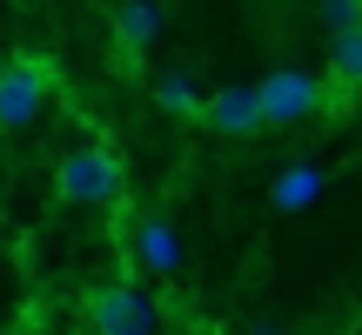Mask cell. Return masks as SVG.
<instances>
[{
	"label": "cell",
	"mask_w": 362,
	"mask_h": 335,
	"mask_svg": "<svg viewBox=\"0 0 362 335\" xmlns=\"http://www.w3.org/2000/svg\"><path fill=\"white\" fill-rule=\"evenodd\" d=\"M54 188H61V201H74V208H121L128 201V168H121L115 148L88 141V148H74V155L61 161Z\"/></svg>",
	"instance_id": "1"
},
{
	"label": "cell",
	"mask_w": 362,
	"mask_h": 335,
	"mask_svg": "<svg viewBox=\"0 0 362 335\" xmlns=\"http://www.w3.org/2000/svg\"><path fill=\"white\" fill-rule=\"evenodd\" d=\"M81 322L94 335H155L161 329V302L141 282H107V288H94L81 302Z\"/></svg>",
	"instance_id": "2"
},
{
	"label": "cell",
	"mask_w": 362,
	"mask_h": 335,
	"mask_svg": "<svg viewBox=\"0 0 362 335\" xmlns=\"http://www.w3.org/2000/svg\"><path fill=\"white\" fill-rule=\"evenodd\" d=\"M255 101H262V128H296V121H315L329 107V88L309 67H275L255 81Z\"/></svg>",
	"instance_id": "3"
},
{
	"label": "cell",
	"mask_w": 362,
	"mask_h": 335,
	"mask_svg": "<svg viewBox=\"0 0 362 335\" xmlns=\"http://www.w3.org/2000/svg\"><path fill=\"white\" fill-rule=\"evenodd\" d=\"M54 94V67H40L34 54H13L0 67V128H27Z\"/></svg>",
	"instance_id": "4"
},
{
	"label": "cell",
	"mask_w": 362,
	"mask_h": 335,
	"mask_svg": "<svg viewBox=\"0 0 362 335\" xmlns=\"http://www.w3.org/2000/svg\"><path fill=\"white\" fill-rule=\"evenodd\" d=\"M128 261H134L141 275H181L188 248H181L175 221H168V215H134V221H128Z\"/></svg>",
	"instance_id": "5"
},
{
	"label": "cell",
	"mask_w": 362,
	"mask_h": 335,
	"mask_svg": "<svg viewBox=\"0 0 362 335\" xmlns=\"http://www.w3.org/2000/svg\"><path fill=\"white\" fill-rule=\"evenodd\" d=\"M202 121L221 134H255L262 128V101H255V81H228L202 101Z\"/></svg>",
	"instance_id": "6"
},
{
	"label": "cell",
	"mask_w": 362,
	"mask_h": 335,
	"mask_svg": "<svg viewBox=\"0 0 362 335\" xmlns=\"http://www.w3.org/2000/svg\"><path fill=\"white\" fill-rule=\"evenodd\" d=\"M329 194V175L315 161H288L282 175H275V188H269V208L275 215H302V208H315Z\"/></svg>",
	"instance_id": "7"
},
{
	"label": "cell",
	"mask_w": 362,
	"mask_h": 335,
	"mask_svg": "<svg viewBox=\"0 0 362 335\" xmlns=\"http://www.w3.org/2000/svg\"><path fill=\"white\" fill-rule=\"evenodd\" d=\"M161 34H168L161 0H121V7H115V40H121V54H148Z\"/></svg>",
	"instance_id": "8"
},
{
	"label": "cell",
	"mask_w": 362,
	"mask_h": 335,
	"mask_svg": "<svg viewBox=\"0 0 362 335\" xmlns=\"http://www.w3.org/2000/svg\"><path fill=\"white\" fill-rule=\"evenodd\" d=\"M202 101H208V94L194 88V74H181V67H175V74H161V81H155V107H161V114L202 121Z\"/></svg>",
	"instance_id": "9"
},
{
	"label": "cell",
	"mask_w": 362,
	"mask_h": 335,
	"mask_svg": "<svg viewBox=\"0 0 362 335\" xmlns=\"http://www.w3.org/2000/svg\"><path fill=\"white\" fill-rule=\"evenodd\" d=\"M329 74H336L342 94L362 88V27H342V34L329 40Z\"/></svg>",
	"instance_id": "10"
},
{
	"label": "cell",
	"mask_w": 362,
	"mask_h": 335,
	"mask_svg": "<svg viewBox=\"0 0 362 335\" xmlns=\"http://www.w3.org/2000/svg\"><path fill=\"white\" fill-rule=\"evenodd\" d=\"M315 13H322L329 34H342V27H362V0H322Z\"/></svg>",
	"instance_id": "11"
},
{
	"label": "cell",
	"mask_w": 362,
	"mask_h": 335,
	"mask_svg": "<svg viewBox=\"0 0 362 335\" xmlns=\"http://www.w3.org/2000/svg\"><path fill=\"white\" fill-rule=\"evenodd\" d=\"M255 335H288V322H255Z\"/></svg>",
	"instance_id": "12"
}]
</instances>
